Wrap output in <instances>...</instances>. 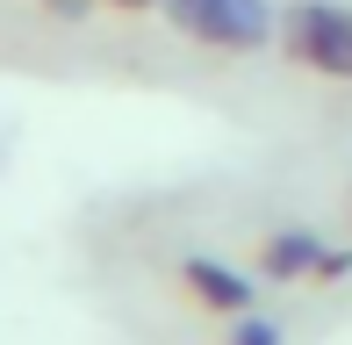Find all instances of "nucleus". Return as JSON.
Returning a JSON list of instances; mask_svg holds the SVG:
<instances>
[{"label": "nucleus", "mask_w": 352, "mask_h": 345, "mask_svg": "<svg viewBox=\"0 0 352 345\" xmlns=\"http://www.w3.org/2000/svg\"><path fill=\"white\" fill-rule=\"evenodd\" d=\"M280 43L316 80H352V8L345 0H295V8H280Z\"/></svg>", "instance_id": "obj_1"}, {"label": "nucleus", "mask_w": 352, "mask_h": 345, "mask_svg": "<svg viewBox=\"0 0 352 345\" xmlns=\"http://www.w3.org/2000/svg\"><path fill=\"white\" fill-rule=\"evenodd\" d=\"M158 8L173 14L180 36L209 43V51H259L280 29V14L266 8V0H158Z\"/></svg>", "instance_id": "obj_2"}, {"label": "nucleus", "mask_w": 352, "mask_h": 345, "mask_svg": "<svg viewBox=\"0 0 352 345\" xmlns=\"http://www.w3.org/2000/svg\"><path fill=\"white\" fill-rule=\"evenodd\" d=\"M187 288H195L209 309H252V280L230 274L223 259H187Z\"/></svg>", "instance_id": "obj_3"}, {"label": "nucleus", "mask_w": 352, "mask_h": 345, "mask_svg": "<svg viewBox=\"0 0 352 345\" xmlns=\"http://www.w3.org/2000/svg\"><path fill=\"white\" fill-rule=\"evenodd\" d=\"M324 266V245L309 230H274L266 238V274H316Z\"/></svg>", "instance_id": "obj_4"}, {"label": "nucleus", "mask_w": 352, "mask_h": 345, "mask_svg": "<svg viewBox=\"0 0 352 345\" xmlns=\"http://www.w3.org/2000/svg\"><path fill=\"white\" fill-rule=\"evenodd\" d=\"M230 345H280V324L245 317V309H237V331H230Z\"/></svg>", "instance_id": "obj_5"}, {"label": "nucleus", "mask_w": 352, "mask_h": 345, "mask_svg": "<svg viewBox=\"0 0 352 345\" xmlns=\"http://www.w3.org/2000/svg\"><path fill=\"white\" fill-rule=\"evenodd\" d=\"M108 8H158V0H108Z\"/></svg>", "instance_id": "obj_6"}]
</instances>
